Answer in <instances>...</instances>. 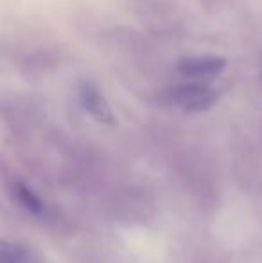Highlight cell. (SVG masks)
Returning a JSON list of instances; mask_svg holds the SVG:
<instances>
[{
  "label": "cell",
  "instance_id": "1",
  "mask_svg": "<svg viewBox=\"0 0 262 263\" xmlns=\"http://www.w3.org/2000/svg\"><path fill=\"white\" fill-rule=\"evenodd\" d=\"M217 101V91L203 83H189L174 86L164 93V102L185 113H201Z\"/></svg>",
  "mask_w": 262,
  "mask_h": 263
},
{
  "label": "cell",
  "instance_id": "2",
  "mask_svg": "<svg viewBox=\"0 0 262 263\" xmlns=\"http://www.w3.org/2000/svg\"><path fill=\"white\" fill-rule=\"evenodd\" d=\"M77 93H79V102L84 107L86 113H90L92 117L97 122L106 125L115 124V117H113V111L110 107L108 101L104 99V95L101 93L97 86L90 81H83L77 88Z\"/></svg>",
  "mask_w": 262,
  "mask_h": 263
},
{
  "label": "cell",
  "instance_id": "3",
  "mask_svg": "<svg viewBox=\"0 0 262 263\" xmlns=\"http://www.w3.org/2000/svg\"><path fill=\"white\" fill-rule=\"evenodd\" d=\"M226 66V61L217 55H198V58H185L178 63V70L182 76L193 81H206L219 76Z\"/></svg>",
  "mask_w": 262,
  "mask_h": 263
},
{
  "label": "cell",
  "instance_id": "4",
  "mask_svg": "<svg viewBox=\"0 0 262 263\" xmlns=\"http://www.w3.org/2000/svg\"><path fill=\"white\" fill-rule=\"evenodd\" d=\"M11 194H13L14 202L25 208L29 213L32 215H42L45 211V204L43 201L31 190L29 186H25L24 183H14L13 188H11Z\"/></svg>",
  "mask_w": 262,
  "mask_h": 263
},
{
  "label": "cell",
  "instance_id": "5",
  "mask_svg": "<svg viewBox=\"0 0 262 263\" xmlns=\"http://www.w3.org/2000/svg\"><path fill=\"white\" fill-rule=\"evenodd\" d=\"M25 256L27 253L24 247L7 240H0V263H24Z\"/></svg>",
  "mask_w": 262,
  "mask_h": 263
}]
</instances>
